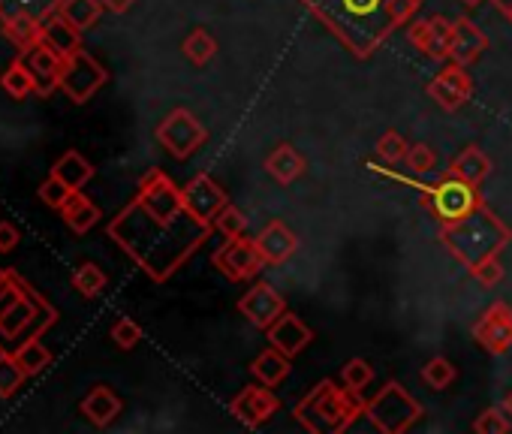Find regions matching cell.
<instances>
[{
	"label": "cell",
	"instance_id": "obj_20",
	"mask_svg": "<svg viewBox=\"0 0 512 434\" xmlns=\"http://www.w3.org/2000/svg\"><path fill=\"white\" fill-rule=\"evenodd\" d=\"M82 413L97 425L106 428L118 419L121 413V398L109 389V386H94L85 398H82Z\"/></svg>",
	"mask_w": 512,
	"mask_h": 434
},
{
	"label": "cell",
	"instance_id": "obj_26",
	"mask_svg": "<svg viewBox=\"0 0 512 434\" xmlns=\"http://www.w3.org/2000/svg\"><path fill=\"white\" fill-rule=\"evenodd\" d=\"M488 172H491V160L479 148H467V151H461L452 160V172L449 175H455V178H461V181L476 187V184H482L488 178Z\"/></svg>",
	"mask_w": 512,
	"mask_h": 434
},
{
	"label": "cell",
	"instance_id": "obj_22",
	"mask_svg": "<svg viewBox=\"0 0 512 434\" xmlns=\"http://www.w3.org/2000/svg\"><path fill=\"white\" fill-rule=\"evenodd\" d=\"M266 169L278 184H293L296 178H302L305 172V157L293 148V145H278L269 157H266Z\"/></svg>",
	"mask_w": 512,
	"mask_h": 434
},
{
	"label": "cell",
	"instance_id": "obj_39",
	"mask_svg": "<svg viewBox=\"0 0 512 434\" xmlns=\"http://www.w3.org/2000/svg\"><path fill=\"white\" fill-rule=\"evenodd\" d=\"M404 160H407V166H410L413 175H428L437 166V151L431 145H410V151H407Z\"/></svg>",
	"mask_w": 512,
	"mask_h": 434
},
{
	"label": "cell",
	"instance_id": "obj_27",
	"mask_svg": "<svg viewBox=\"0 0 512 434\" xmlns=\"http://www.w3.org/2000/svg\"><path fill=\"white\" fill-rule=\"evenodd\" d=\"M103 10H106V7H103V0H64L61 16H64L73 28L88 31V28H94V25L100 22Z\"/></svg>",
	"mask_w": 512,
	"mask_h": 434
},
{
	"label": "cell",
	"instance_id": "obj_15",
	"mask_svg": "<svg viewBox=\"0 0 512 434\" xmlns=\"http://www.w3.org/2000/svg\"><path fill=\"white\" fill-rule=\"evenodd\" d=\"M269 341H272V347L275 350H281L284 356H299L308 344H311V338H314V332L302 323V317H296V314H281L269 329Z\"/></svg>",
	"mask_w": 512,
	"mask_h": 434
},
{
	"label": "cell",
	"instance_id": "obj_21",
	"mask_svg": "<svg viewBox=\"0 0 512 434\" xmlns=\"http://www.w3.org/2000/svg\"><path fill=\"white\" fill-rule=\"evenodd\" d=\"M43 43L52 46L61 58H70L73 52L82 49V31L73 28L61 13L52 16L49 22H43Z\"/></svg>",
	"mask_w": 512,
	"mask_h": 434
},
{
	"label": "cell",
	"instance_id": "obj_18",
	"mask_svg": "<svg viewBox=\"0 0 512 434\" xmlns=\"http://www.w3.org/2000/svg\"><path fill=\"white\" fill-rule=\"evenodd\" d=\"M485 46H488V40H485V34H482L473 22H467V19L452 22V46H449V58H452L455 64H461V67L473 64V61L485 52Z\"/></svg>",
	"mask_w": 512,
	"mask_h": 434
},
{
	"label": "cell",
	"instance_id": "obj_42",
	"mask_svg": "<svg viewBox=\"0 0 512 434\" xmlns=\"http://www.w3.org/2000/svg\"><path fill=\"white\" fill-rule=\"evenodd\" d=\"M470 272H473V278H476L479 284H485V287H494V284L503 278V266L497 263V257H485V260H479Z\"/></svg>",
	"mask_w": 512,
	"mask_h": 434
},
{
	"label": "cell",
	"instance_id": "obj_17",
	"mask_svg": "<svg viewBox=\"0 0 512 434\" xmlns=\"http://www.w3.org/2000/svg\"><path fill=\"white\" fill-rule=\"evenodd\" d=\"M253 242H256V248H260V254H263L266 263H284L299 248L296 233L287 224H281V221H272L269 227H263L260 236H256Z\"/></svg>",
	"mask_w": 512,
	"mask_h": 434
},
{
	"label": "cell",
	"instance_id": "obj_30",
	"mask_svg": "<svg viewBox=\"0 0 512 434\" xmlns=\"http://www.w3.org/2000/svg\"><path fill=\"white\" fill-rule=\"evenodd\" d=\"M184 58L193 64V67H205L214 55H217V43H214V37L208 34V31H202V28H196L187 40H184Z\"/></svg>",
	"mask_w": 512,
	"mask_h": 434
},
{
	"label": "cell",
	"instance_id": "obj_41",
	"mask_svg": "<svg viewBox=\"0 0 512 434\" xmlns=\"http://www.w3.org/2000/svg\"><path fill=\"white\" fill-rule=\"evenodd\" d=\"M112 341H115L121 350H133V347L142 341V329H139V323H136V320H130V317H121V320L112 326Z\"/></svg>",
	"mask_w": 512,
	"mask_h": 434
},
{
	"label": "cell",
	"instance_id": "obj_47",
	"mask_svg": "<svg viewBox=\"0 0 512 434\" xmlns=\"http://www.w3.org/2000/svg\"><path fill=\"white\" fill-rule=\"evenodd\" d=\"M506 410H509V413H512V395H509V398H506Z\"/></svg>",
	"mask_w": 512,
	"mask_h": 434
},
{
	"label": "cell",
	"instance_id": "obj_3",
	"mask_svg": "<svg viewBox=\"0 0 512 434\" xmlns=\"http://www.w3.org/2000/svg\"><path fill=\"white\" fill-rule=\"evenodd\" d=\"M58 320L55 305H49L31 284L25 287L22 299L0 317V338L7 341H31L43 338V332Z\"/></svg>",
	"mask_w": 512,
	"mask_h": 434
},
{
	"label": "cell",
	"instance_id": "obj_48",
	"mask_svg": "<svg viewBox=\"0 0 512 434\" xmlns=\"http://www.w3.org/2000/svg\"><path fill=\"white\" fill-rule=\"evenodd\" d=\"M0 16H4V0H0Z\"/></svg>",
	"mask_w": 512,
	"mask_h": 434
},
{
	"label": "cell",
	"instance_id": "obj_33",
	"mask_svg": "<svg viewBox=\"0 0 512 434\" xmlns=\"http://www.w3.org/2000/svg\"><path fill=\"white\" fill-rule=\"evenodd\" d=\"M422 380H425L431 389H446V386L455 380V365H452L449 359L437 356V359H431V362L422 365Z\"/></svg>",
	"mask_w": 512,
	"mask_h": 434
},
{
	"label": "cell",
	"instance_id": "obj_19",
	"mask_svg": "<svg viewBox=\"0 0 512 434\" xmlns=\"http://www.w3.org/2000/svg\"><path fill=\"white\" fill-rule=\"evenodd\" d=\"M4 37L19 49L28 52L37 43H43V22L31 19L28 13H16V10H4Z\"/></svg>",
	"mask_w": 512,
	"mask_h": 434
},
{
	"label": "cell",
	"instance_id": "obj_23",
	"mask_svg": "<svg viewBox=\"0 0 512 434\" xmlns=\"http://www.w3.org/2000/svg\"><path fill=\"white\" fill-rule=\"evenodd\" d=\"M61 214H64L67 227H70L73 233H79V236H85V233L100 221V208H97L82 190H73V196L67 199V205L61 208Z\"/></svg>",
	"mask_w": 512,
	"mask_h": 434
},
{
	"label": "cell",
	"instance_id": "obj_46",
	"mask_svg": "<svg viewBox=\"0 0 512 434\" xmlns=\"http://www.w3.org/2000/svg\"><path fill=\"white\" fill-rule=\"evenodd\" d=\"M461 4H464V7H479L482 0H461Z\"/></svg>",
	"mask_w": 512,
	"mask_h": 434
},
{
	"label": "cell",
	"instance_id": "obj_25",
	"mask_svg": "<svg viewBox=\"0 0 512 434\" xmlns=\"http://www.w3.org/2000/svg\"><path fill=\"white\" fill-rule=\"evenodd\" d=\"M250 371H253V377L260 380L263 386H278L281 380H287V374H290V356H284L281 350H266V353H260L253 359V365H250Z\"/></svg>",
	"mask_w": 512,
	"mask_h": 434
},
{
	"label": "cell",
	"instance_id": "obj_9",
	"mask_svg": "<svg viewBox=\"0 0 512 434\" xmlns=\"http://www.w3.org/2000/svg\"><path fill=\"white\" fill-rule=\"evenodd\" d=\"M281 401L269 392V386H247L244 392H238L232 401H229V413L244 422L247 428H260L266 425L275 413H278Z\"/></svg>",
	"mask_w": 512,
	"mask_h": 434
},
{
	"label": "cell",
	"instance_id": "obj_2",
	"mask_svg": "<svg viewBox=\"0 0 512 434\" xmlns=\"http://www.w3.org/2000/svg\"><path fill=\"white\" fill-rule=\"evenodd\" d=\"M356 395L359 392L353 389L344 392V389H335L332 380H323L299 401L296 416L308 431H344L359 413L368 410Z\"/></svg>",
	"mask_w": 512,
	"mask_h": 434
},
{
	"label": "cell",
	"instance_id": "obj_10",
	"mask_svg": "<svg viewBox=\"0 0 512 434\" xmlns=\"http://www.w3.org/2000/svg\"><path fill=\"white\" fill-rule=\"evenodd\" d=\"M473 338L488 350V353H506L512 350V311L503 302H494L482 320L473 326Z\"/></svg>",
	"mask_w": 512,
	"mask_h": 434
},
{
	"label": "cell",
	"instance_id": "obj_36",
	"mask_svg": "<svg viewBox=\"0 0 512 434\" xmlns=\"http://www.w3.org/2000/svg\"><path fill=\"white\" fill-rule=\"evenodd\" d=\"M341 380H344L347 389L362 392V389L374 380V368H371L365 359H350V362L344 365V371H341Z\"/></svg>",
	"mask_w": 512,
	"mask_h": 434
},
{
	"label": "cell",
	"instance_id": "obj_40",
	"mask_svg": "<svg viewBox=\"0 0 512 434\" xmlns=\"http://www.w3.org/2000/svg\"><path fill=\"white\" fill-rule=\"evenodd\" d=\"M512 428V422H509V413H503L500 407H491V410H485L476 422H473V431H485V434H506Z\"/></svg>",
	"mask_w": 512,
	"mask_h": 434
},
{
	"label": "cell",
	"instance_id": "obj_37",
	"mask_svg": "<svg viewBox=\"0 0 512 434\" xmlns=\"http://www.w3.org/2000/svg\"><path fill=\"white\" fill-rule=\"evenodd\" d=\"M407 151H410L407 139H404L401 133H395V130L383 133V136H380V142H377V157H380V160H386V163H398V160H404V157H407Z\"/></svg>",
	"mask_w": 512,
	"mask_h": 434
},
{
	"label": "cell",
	"instance_id": "obj_16",
	"mask_svg": "<svg viewBox=\"0 0 512 434\" xmlns=\"http://www.w3.org/2000/svg\"><path fill=\"white\" fill-rule=\"evenodd\" d=\"M410 43L425 55V58H449V46H452V22L437 16L428 22L413 25L410 31Z\"/></svg>",
	"mask_w": 512,
	"mask_h": 434
},
{
	"label": "cell",
	"instance_id": "obj_43",
	"mask_svg": "<svg viewBox=\"0 0 512 434\" xmlns=\"http://www.w3.org/2000/svg\"><path fill=\"white\" fill-rule=\"evenodd\" d=\"M19 230L13 227V224H7V221H0V254H10V251H16V245H19Z\"/></svg>",
	"mask_w": 512,
	"mask_h": 434
},
{
	"label": "cell",
	"instance_id": "obj_31",
	"mask_svg": "<svg viewBox=\"0 0 512 434\" xmlns=\"http://www.w3.org/2000/svg\"><path fill=\"white\" fill-rule=\"evenodd\" d=\"M25 377H28V374H25V368L16 362V356L0 350V398H13V395L22 389Z\"/></svg>",
	"mask_w": 512,
	"mask_h": 434
},
{
	"label": "cell",
	"instance_id": "obj_11",
	"mask_svg": "<svg viewBox=\"0 0 512 434\" xmlns=\"http://www.w3.org/2000/svg\"><path fill=\"white\" fill-rule=\"evenodd\" d=\"M238 311L256 326V329H269L284 311H287V302L284 296L269 287V284H256L253 290L244 293V299L238 302Z\"/></svg>",
	"mask_w": 512,
	"mask_h": 434
},
{
	"label": "cell",
	"instance_id": "obj_34",
	"mask_svg": "<svg viewBox=\"0 0 512 434\" xmlns=\"http://www.w3.org/2000/svg\"><path fill=\"white\" fill-rule=\"evenodd\" d=\"M64 7V0H13V7L16 13H28L31 19L37 22H49L52 16H58Z\"/></svg>",
	"mask_w": 512,
	"mask_h": 434
},
{
	"label": "cell",
	"instance_id": "obj_14",
	"mask_svg": "<svg viewBox=\"0 0 512 434\" xmlns=\"http://www.w3.org/2000/svg\"><path fill=\"white\" fill-rule=\"evenodd\" d=\"M470 79H467V73H464V67L461 64H455V67H449V70H443L431 85H428V94H431V100L440 106V109H446V112H455V109H461L467 100H470Z\"/></svg>",
	"mask_w": 512,
	"mask_h": 434
},
{
	"label": "cell",
	"instance_id": "obj_24",
	"mask_svg": "<svg viewBox=\"0 0 512 434\" xmlns=\"http://www.w3.org/2000/svg\"><path fill=\"white\" fill-rule=\"evenodd\" d=\"M52 175H55V178H61L67 187L82 190V187L94 178V166H91L79 151H67L64 157H58V160H55Z\"/></svg>",
	"mask_w": 512,
	"mask_h": 434
},
{
	"label": "cell",
	"instance_id": "obj_44",
	"mask_svg": "<svg viewBox=\"0 0 512 434\" xmlns=\"http://www.w3.org/2000/svg\"><path fill=\"white\" fill-rule=\"evenodd\" d=\"M103 7L109 10V13H127L130 7H133V0H103Z\"/></svg>",
	"mask_w": 512,
	"mask_h": 434
},
{
	"label": "cell",
	"instance_id": "obj_32",
	"mask_svg": "<svg viewBox=\"0 0 512 434\" xmlns=\"http://www.w3.org/2000/svg\"><path fill=\"white\" fill-rule=\"evenodd\" d=\"M73 287L85 296V299H94L106 290V272L94 263H82L76 272H73Z\"/></svg>",
	"mask_w": 512,
	"mask_h": 434
},
{
	"label": "cell",
	"instance_id": "obj_7",
	"mask_svg": "<svg viewBox=\"0 0 512 434\" xmlns=\"http://www.w3.org/2000/svg\"><path fill=\"white\" fill-rule=\"evenodd\" d=\"M263 254L256 248V242L250 239H229L217 254H214V266L229 278V281H244V278H253L260 275L263 269Z\"/></svg>",
	"mask_w": 512,
	"mask_h": 434
},
{
	"label": "cell",
	"instance_id": "obj_1",
	"mask_svg": "<svg viewBox=\"0 0 512 434\" xmlns=\"http://www.w3.org/2000/svg\"><path fill=\"white\" fill-rule=\"evenodd\" d=\"M187 214V211H184ZM184 214L178 221H157L148 211H142L136 202H130L115 221L109 224V236L154 278L163 281L169 278L181 260H187V254L193 251L196 239H202V233H190Z\"/></svg>",
	"mask_w": 512,
	"mask_h": 434
},
{
	"label": "cell",
	"instance_id": "obj_28",
	"mask_svg": "<svg viewBox=\"0 0 512 434\" xmlns=\"http://www.w3.org/2000/svg\"><path fill=\"white\" fill-rule=\"evenodd\" d=\"M13 356H16V362L25 368V374H28V377H37V374H43V371L52 365V350H49L40 338L22 341V344H19V350H16Z\"/></svg>",
	"mask_w": 512,
	"mask_h": 434
},
{
	"label": "cell",
	"instance_id": "obj_13",
	"mask_svg": "<svg viewBox=\"0 0 512 434\" xmlns=\"http://www.w3.org/2000/svg\"><path fill=\"white\" fill-rule=\"evenodd\" d=\"M476 205V193H473V184L461 181V178H449L437 187V196H434V208L443 221L449 224H458L461 217L470 214V208Z\"/></svg>",
	"mask_w": 512,
	"mask_h": 434
},
{
	"label": "cell",
	"instance_id": "obj_6",
	"mask_svg": "<svg viewBox=\"0 0 512 434\" xmlns=\"http://www.w3.org/2000/svg\"><path fill=\"white\" fill-rule=\"evenodd\" d=\"M208 133L199 124L196 115H190L187 109H175L169 112L160 127H157V142L175 157V160H187L190 154H196L205 145Z\"/></svg>",
	"mask_w": 512,
	"mask_h": 434
},
{
	"label": "cell",
	"instance_id": "obj_12",
	"mask_svg": "<svg viewBox=\"0 0 512 434\" xmlns=\"http://www.w3.org/2000/svg\"><path fill=\"white\" fill-rule=\"evenodd\" d=\"M22 61H25V67L34 73V79H37V91H34L37 97H49L52 91H58L64 58H61L52 46L37 43L34 49L22 52Z\"/></svg>",
	"mask_w": 512,
	"mask_h": 434
},
{
	"label": "cell",
	"instance_id": "obj_4",
	"mask_svg": "<svg viewBox=\"0 0 512 434\" xmlns=\"http://www.w3.org/2000/svg\"><path fill=\"white\" fill-rule=\"evenodd\" d=\"M365 413L371 416V422H374L380 431L398 434V431H407V428L419 419L422 407H419V401H416L401 383H386V386L374 395V401L368 404Z\"/></svg>",
	"mask_w": 512,
	"mask_h": 434
},
{
	"label": "cell",
	"instance_id": "obj_29",
	"mask_svg": "<svg viewBox=\"0 0 512 434\" xmlns=\"http://www.w3.org/2000/svg\"><path fill=\"white\" fill-rule=\"evenodd\" d=\"M0 85H4V91H7L10 97H16V100H25L28 94L37 91V79H34V73L25 67L22 58L13 61V64L7 67V73L0 76Z\"/></svg>",
	"mask_w": 512,
	"mask_h": 434
},
{
	"label": "cell",
	"instance_id": "obj_5",
	"mask_svg": "<svg viewBox=\"0 0 512 434\" xmlns=\"http://www.w3.org/2000/svg\"><path fill=\"white\" fill-rule=\"evenodd\" d=\"M106 70H103V64L94 58V55H88L85 49H79V52H73L70 58H64V64H61V91L67 94V100H73V103H88L103 85H106Z\"/></svg>",
	"mask_w": 512,
	"mask_h": 434
},
{
	"label": "cell",
	"instance_id": "obj_45",
	"mask_svg": "<svg viewBox=\"0 0 512 434\" xmlns=\"http://www.w3.org/2000/svg\"><path fill=\"white\" fill-rule=\"evenodd\" d=\"M13 278H16V272H13V269H0V290H4Z\"/></svg>",
	"mask_w": 512,
	"mask_h": 434
},
{
	"label": "cell",
	"instance_id": "obj_38",
	"mask_svg": "<svg viewBox=\"0 0 512 434\" xmlns=\"http://www.w3.org/2000/svg\"><path fill=\"white\" fill-rule=\"evenodd\" d=\"M73 196V187H67L61 178H55V175H49L43 184H40V199L49 205V208H64L67 205V199Z\"/></svg>",
	"mask_w": 512,
	"mask_h": 434
},
{
	"label": "cell",
	"instance_id": "obj_8",
	"mask_svg": "<svg viewBox=\"0 0 512 434\" xmlns=\"http://www.w3.org/2000/svg\"><path fill=\"white\" fill-rule=\"evenodd\" d=\"M181 196H184V211L193 217V221H199V224H205V227L214 224V217H217V214L223 211V205H226L223 187L214 184L208 175L190 178V181L184 184Z\"/></svg>",
	"mask_w": 512,
	"mask_h": 434
},
{
	"label": "cell",
	"instance_id": "obj_35",
	"mask_svg": "<svg viewBox=\"0 0 512 434\" xmlns=\"http://www.w3.org/2000/svg\"><path fill=\"white\" fill-rule=\"evenodd\" d=\"M214 227H217V233L229 242V239H238V236H244V227H247V221H244V214L235 208V205H223V211L214 217Z\"/></svg>",
	"mask_w": 512,
	"mask_h": 434
}]
</instances>
